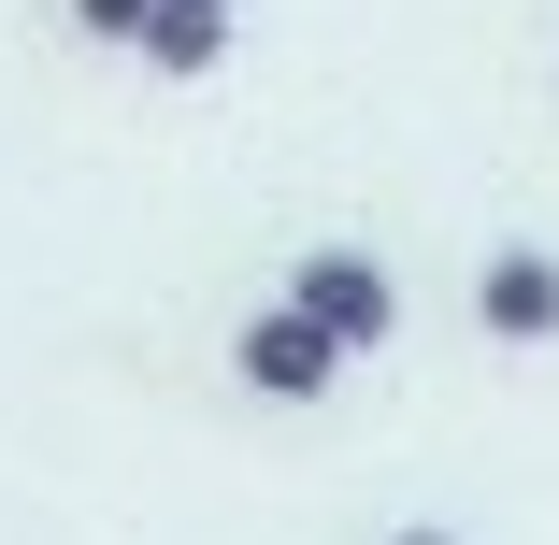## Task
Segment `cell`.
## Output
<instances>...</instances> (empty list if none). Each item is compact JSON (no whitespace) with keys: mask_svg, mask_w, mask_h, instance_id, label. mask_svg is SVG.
I'll use <instances>...</instances> for the list:
<instances>
[{"mask_svg":"<svg viewBox=\"0 0 559 545\" xmlns=\"http://www.w3.org/2000/svg\"><path fill=\"white\" fill-rule=\"evenodd\" d=\"M287 301H301V316H316V331L345 345V359L402 331V273H388V259H359V245H316V259L287 273Z\"/></svg>","mask_w":559,"mask_h":545,"instance_id":"cell-1","label":"cell"},{"mask_svg":"<svg viewBox=\"0 0 559 545\" xmlns=\"http://www.w3.org/2000/svg\"><path fill=\"white\" fill-rule=\"evenodd\" d=\"M230 374H245L259 402H316L330 374H345V345H330V331H316L301 301H273V316H245V345H230Z\"/></svg>","mask_w":559,"mask_h":545,"instance_id":"cell-2","label":"cell"},{"mask_svg":"<svg viewBox=\"0 0 559 545\" xmlns=\"http://www.w3.org/2000/svg\"><path fill=\"white\" fill-rule=\"evenodd\" d=\"M474 331H488V345H559V259H545V245L474 259Z\"/></svg>","mask_w":559,"mask_h":545,"instance_id":"cell-3","label":"cell"},{"mask_svg":"<svg viewBox=\"0 0 559 545\" xmlns=\"http://www.w3.org/2000/svg\"><path fill=\"white\" fill-rule=\"evenodd\" d=\"M130 58H158V72H215V58H230V0H158Z\"/></svg>","mask_w":559,"mask_h":545,"instance_id":"cell-4","label":"cell"},{"mask_svg":"<svg viewBox=\"0 0 559 545\" xmlns=\"http://www.w3.org/2000/svg\"><path fill=\"white\" fill-rule=\"evenodd\" d=\"M144 15H158V0H72V29H86V44H144Z\"/></svg>","mask_w":559,"mask_h":545,"instance_id":"cell-5","label":"cell"},{"mask_svg":"<svg viewBox=\"0 0 559 545\" xmlns=\"http://www.w3.org/2000/svg\"><path fill=\"white\" fill-rule=\"evenodd\" d=\"M388 545H460V531H388Z\"/></svg>","mask_w":559,"mask_h":545,"instance_id":"cell-6","label":"cell"}]
</instances>
